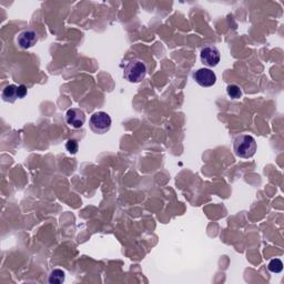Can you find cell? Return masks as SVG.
<instances>
[{
  "label": "cell",
  "instance_id": "6da1fadb",
  "mask_svg": "<svg viewBox=\"0 0 284 284\" xmlns=\"http://www.w3.org/2000/svg\"><path fill=\"white\" fill-rule=\"evenodd\" d=\"M234 152L239 158H252L256 152V142L252 135L242 134L234 140Z\"/></svg>",
  "mask_w": 284,
  "mask_h": 284
},
{
  "label": "cell",
  "instance_id": "7a4b0ae2",
  "mask_svg": "<svg viewBox=\"0 0 284 284\" xmlns=\"http://www.w3.org/2000/svg\"><path fill=\"white\" fill-rule=\"evenodd\" d=\"M125 78L132 83H139L146 78L147 76V66L146 63L140 59H133L127 63L124 70Z\"/></svg>",
  "mask_w": 284,
  "mask_h": 284
},
{
  "label": "cell",
  "instance_id": "3957f363",
  "mask_svg": "<svg viewBox=\"0 0 284 284\" xmlns=\"http://www.w3.org/2000/svg\"><path fill=\"white\" fill-rule=\"evenodd\" d=\"M111 118L107 112L98 111L94 112L91 118H90V128L94 133L98 134H105L107 133L111 128Z\"/></svg>",
  "mask_w": 284,
  "mask_h": 284
},
{
  "label": "cell",
  "instance_id": "277c9868",
  "mask_svg": "<svg viewBox=\"0 0 284 284\" xmlns=\"http://www.w3.org/2000/svg\"><path fill=\"white\" fill-rule=\"evenodd\" d=\"M193 79L196 80V82L199 86L209 88L212 87L213 85H216L217 76L211 69L201 68L193 74Z\"/></svg>",
  "mask_w": 284,
  "mask_h": 284
},
{
  "label": "cell",
  "instance_id": "5b68a950",
  "mask_svg": "<svg viewBox=\"0 0 284 284\" xmlns=\"http://www.w3.org/2000/svg\"><path fill=\"white\" fill-rule=\"evenodd\" d=\"M200 58L203 64L208 67H217L220 62V51L215 46H205L202 48Z\"/></svg>",
  "mask_w": 284,
  "mask_h": 284
},
{
  "label": "cell",
  "instance_id": "8992f818",
  "mask_svg": "<svg viewBox=\"0 0 284 284\" xmlns=\"http://www.w3.org/2000/svg\"><path fill=\"white\" fill-rule=\"evenodd\" d=\"M38 42V34L32 29L21 31L17 37V43L21 49H29Z\"/></svg>",
  "mask_w": 284,
  "mask_h": 284
},
{
  "label": "cell",
  "instance_id": "52a82bcc",
  "mask_svg": "<svg viewBox=\"0 0 284 284\" xmlns=\"http://www.w3.org/2000/svg\"><path fill=\"white\" fill-rule=\"evenodd\" d=\"M67 124L75 129L81 128L86 122V114L80 109L73 108L69 109L66 113Z\"/></svg>",
  "mask_w": 284,
  "mask_h": 284
},
{
  "label": "cell",
  "instance_id": "ba28073f",
  "mask_svg": "<svg viewBox=\"0 0 284 284\" xmlns=\"http://www.w3.org/2000/svg\"><path fill=\"white\" fill-rule=\"evenodd\" d=\"M3 99L6 102H15L18 98V86L15 85H9L7 87H5L3 90Z\"/></svg>",
  "mask_w": 284,
  "mask_h": 284
},
{
  "label": "cell",
  "instance_id": "9c48e42d",
  "mask_svg": "<svg viewBox=\"0 0 284 284\" xmlns=\"http://www.w3.org/2000/svg\"><path fill=\"white\" fill-rule=\"evenodd\" d=\"M64 272L60 269H55L54 271H51V273L49 275V283L51 284H61L64 282Z\"/></svg>",
  "mask_w": 284,
  "mask_h": 284
},
{
  "label": "cell",
  "instance_id": "30bf717a",
  "mask_svg": "<svg viewBox=\"0 0 284 284\" xmlns=\"http://www.w3.org/2000/svg\"><path fill=\"white\" fill-rule=\"evenodd\" d=\"M268 269L270 272H272V273H280L283 270V263L280 259H273L270 261Z\"/></svg>",
  "mask_w": 284,
  "mask_h": 284
},
{
  "label": "cell",
  "instance_id": "8fae6325",
  "mask_svg": "<svg viewBox=\"0 0 284 284\" xmlns=\"http://www.w3.org/2000/svg\"><path fill=\"white\" fill-rule=\"evenodd\" d=\"M227 93L231 99H239L242 96V90L236 85H230L227 88Z\"/></svg>",
  "mask_w": 284,
  "mask_h": 284
},
{
  "label": "cell",
  "instance_id": "7c38bea8",
  "mask_svg": "<svg viewBox=\"0 0 284 284\" xmlns=\"http://www.w3.org/2000/svg\"><path fill=\"white\" fill-rule=\"evenodd\" d=\"M66 149L68 150V152H70L71 154H76L78 152L79 149V146H78V142L74 139H70L67 141L66 144Z\"/></svg>",
  "mask_w": 284,
  "mask_h": 284
},
{
  "label": "cell",
  "instance_id": "4fadbf2b",
  "mask_svg": "<svg viewBox=\"0 0 284 284\" xmlns=\"http://www.w3.org/2000/svg\"><path fill=\"white\" fill-rule=\"evenodd\" d=\"M28 93V90H27V87H26L25 85H20V86H18V98L19 99H22L26 97V94Z\"/></svg>",
  "mask_w": 284,
  "mask_h": 284
}]
</instances>
